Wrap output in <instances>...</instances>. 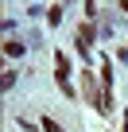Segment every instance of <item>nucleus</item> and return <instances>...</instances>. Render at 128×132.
<instances>
[{
  "label": "nucleus",
  "mask_w": 128,
  "mask_h": 132,
  "mask_svg": "<svg viewBox=\"0 0 128 132\" xmlns=\"http://www.w3.org/2000/svg\"><path fill=\"white\" fill-rule=\"evenodd\" d=\"M8 54H23V43H16V39H8V47H4Z\"/></svg>",
  "instance_id": "nucleus-1"
},
{
  "label": "nucleus",
  "mask_w": 128,
  "mask_h": 132,
  "mask_svg": "<svg viewBox=\"0 0 128 132\" xmlns=\"http://www.w3.org/2000/svg\"><path fill=\"white\" fill-rule=\"evenodd\" d=\"M43 132H62V128H58L54 120H43Z\"/></svg>",
  "instance_id": "nucleus-2"
},
{
  "label": "nucleus",
  "mask_w": 128,
  "mask_h": 132,
  "mask_svg": "<svg viewBox=\"0 0 128 132\" xmlns=\"http://www.w3.org/2000/svg\"><path fill=\"white\" fill-rule=\"evenodd\" d=\"M124 132H128V128H124Z\"/></svg>",
  "instance_id": "nucleus-3"
}]
</instances>
